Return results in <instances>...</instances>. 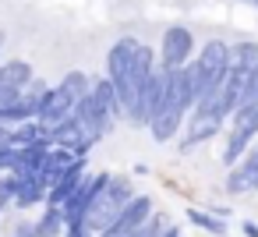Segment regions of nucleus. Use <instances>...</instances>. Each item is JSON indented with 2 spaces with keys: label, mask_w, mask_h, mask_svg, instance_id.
Wrapping results in <instances>:
<instances>
[{
  "label": "nucleus",
  "mask_w": 258,
  "mask_h": 237,
  "mask_svg": "<svg viewBox=\"0 0 258 237\" xmlns=\"http://www.w3.org/2000/svg\"><path fill=\"white\" fill-rule=\"evenodd\" d=\"M110 181V173H85L82 177V184L71 191V198L60 205V219H64V226H75V223H85V216H89V205L96 202V195L103 191V184Z\"/></svg>",
  "instance_id": "obj_3"
},
{
  "label": "nucleus",
  "mask_w": 258,
  "mask_h": 237,
  "mask_svg": "<svg viewBox=\"0 0 258 237\" xmlns=\"http://www.w3.org/2000/svg\"><path fill=\"white\" fill-rule=\"evenodd\" d=\"M46 92H50V85H46L43 78H32V82L22 89V110H25V117H29V121H36V117H39Z\"/></svg>",
  "instance_id": "obj_8"
},
{
  "label": "nucleus",
  "mask_w": 258,
  "mask_h": 237,
  "mask_svg": "<svg viewBox=\"0 0 258 237\" xmlns=\"http://www.w3.org/2000/svg\"><path fill=\"white\" fill-rule=\"evenodd\" d=\"M251 4H258V0H251Z\"/></svg>",
  "instance_id": "obj_24"
},
{
  "label": "nucleus",
  "mask_w": 258,
  "mask_h": 237,
  "mask_svg": "<svg viewBox=\"0 0 258 237\" xmlns=\"http://www.w3.org/2000/svg\"><path fill=\"white\" fill-rule=\"evenodd\" d=\"M163 230H166V219L152 212V216H149V223H145V226H138V230H135V233H127V237H159Z\"/></svg>",
  "instance_id": "obj_17"
},
{
  "label": "nucleus",
  "mask_w": 258,
  "mask_h": 237,
  "mask_svg": "<svg viewBox=\"0 0 258 237\" xmlns=\"http://www.w3.org/2000/svg\"><path fill=\"white\" fill-rule=\"evenodd\" d=\"M89 99H92V106H96V110H99L106 121H113V117H117V96H113V89H110V82H106V78L92 82Z\"/></svg>",
  "instance_id": "obj_9"
},
{
  "label": "nucleus",
  "mask_w": 258,
  "mask_h": 237,
  "mask_svg": "<svg viewBox=\"0 0 258 237\" xmlns=\"http://www.w3.org/2000/svg\"><path fill=\"white\" fill-rule=\"evenodd\" d=\"M159 237H180V230H177V226H166V230H163Z\"/></svg>",
  "instance_id": "obj_23"
},
{
  "label": "nucleus",
  "mask_w": 258,
  "mask_h": 237,
  "mask_svg": "<svg viewBox=\"0 0 258 237\" xmlns=\"http://www.w3.org/2000/svg\"><path fill=\"white\" fill-rule=\"evenodd\" d=\"M149 216H152V198H149V195H135V198L120 209V216L113 219V226L103 230L99 237H127V233H135L138 226H145Z\"/></svg>",
  "instance_id": "obj_4"
},
{
  "label": "nucleus",
  "mask_w": 258,
  "mask_h": 237,
  "mask_svg": "<svg viewBox=\"0 0 258 237\" xmlns=\"http://www.w3.org/2000/svg\"><path fill=\"white\" fill-rule=\"evenodd\" d=\"M57 89H64V92L71 96V103H78V99H85V96H89L92 82H89V75H82V71H68V75H64V82H60Z\"/></svg>",
  "instance_id": "obj_11"
},
{
  "label": "nucleus",
  "mask_w": 258,
  "mask_h": 237,
  "mask_svg": "<svg viewBox=\"0 0 258 237\" xmlns=\"http://www.w3.org/2000/svg\"><path fill=\"white\" fill-rule=\"evenodd\" d=\"M244 233H247V237H258V223L247 219V223H244Z\"/></svg>",
  "instance_id": "obj_22"
},
{
  "label": "nucleus",
  "mask_w": 258,
  "mask_h": 237,
  "mask_svg": "<svg viewBox=\"0 0 258 237\" xmlns=\"http://www.w3.org/2000/svg\"><path fill=\"white\" fill-rule=\"evenodd\" d=\"M60 237H92V230H89L85 223H75V226H64Z\"/></svg>",
  "instance_id": "obj_20"
},
{
  "label": "nucleus",
  "mask_w": 258,
  "mask_h": 237,
  "mask_svg": "<svg viewBox=\"0 0 258 237\" xmlns=\"http://www.w3.org/2000/svg\"><path fill=\"white\" fill-rule=\"evenodd\" d=\"M131 198H135L131 181H127V177H110V181L103 184V191L96 195V202L89 205L85 226H89V230H96V233L110 230V226H113V219L120 216V209H124Z\"/></svg>",
  "instance_id": "obj_1"
},
{
  "label": "nucleus",
  "mask_w": 258,
  "mask_h": 237,
  "mask_svg": "<svg viewBox=\"0 0 258 237\" xmlns=\"http://www.w3.org/2000/svg\"><path fill=\"white\" fill-rule=\"evenodd\" d=\"M216 131H219V121L195 113V121H191V128H187V142H191V145H195V142H205V138H212Z\"/></svg>",
  "instance_id": "obj_13"
},
{
  "label": "nucleus",
  "mask_w": 258,
  "mask_h": 237,
  "mask_svg": "<svg viewBox=\"0 0 258 237\" xmlns=\"http://www.w3.org/2000/svg\"><path fill=\"white\" fill-rule=\"evenodd\" d=\"M15 195H18V177H4L0 181V205H8V202H15Z\"/></svg>",
  "instance_id": "obj_18"
},
{
  "label": "nucleus",
  "mask_w": 258,
  "mask_h": 237,
  "mask_svg": "<svg viewBox=\"0 0 258 237\" xmlns=\"http://www.w3.org/2000/svg\"><path fill=\"white\" fill-rule=\"evenodd\" d=\"M135 46H138V39L124 36L120 43H113V50L106 57V82L117 96V113H124L127 121H131V110H135V99H131V89H127V71H131Z\"/></svg>",
  "instance_id": "obj_2"
},
{
  "label": "nucleus",
  "mask_w": 258,
  "mask_h": 237,
  "mask_svg": "<svg viewBox=\"0 0 258 237\" xmlns=\"http://www.w3.org/2000/svg\"><path fill=\"white\" fill-rule=\"evenodd\" d=\"M184 106L180 103H173V99H166L156 113H152V121H149V131H152V138L156 142H170V138H177V131L184 128Z\"/></svg>",
  "instance_id": "obj_6"
},
{
  "label": "nucleus",
  "mask_w": 258,
  "mask_h": 237,
  "mask_svg": "<svg viewBox=\"0 0 258 237\" xmlns=\"http://www.w3.org/2000/svg\"><path fill=\"white\" fill-rule=\"evenodd\" d=\"M233 135L251 142L258 135V106H237L233 110Z\"/></svg>",
  "instance_id": "obj_10"
},
{
  "label": "nucleus",
  "mask_w": 258,
  "mask_h": 237,
  "mask_svg": "<svg viewBox=\"0 0 258 237\" xmlns=\"http://www.w3.org/2000/svg\"><path fill=\"white\" fill-rule=\"evenodd\" d=\"M187 219H191V223H198V226H205V230H209V233H216V237H219V233H226V223H223V219H219L216 212L187 209Z\"/></svg>",
  "instance_id": "obj_16"
},
{
  "label": "nucleus",
  "mask_w": 258,
  "mask_h": 237,
  "mask_svg": "<svg viewBox=\"0 0 258 237\" xmlns=\"http://www.w3.org/2000/svg\"><path fill=\"white\" fill-rule=\"evenodd\" d=\"M18 237H46V233H39L36 226H22V230H18Z\"/></svg>",
  "instance_id": "obj_21"
},
{
  "label": "nucleus",
  "mask_w": 258,
  "mask_h": 237,
  "mask_svg": "<svg viewBox=\"0 0 258 237\" xmlns=\"http://www.w3.org/2000/svg\"><path fill=\"white\" fill-rule=\"evenodd\" d=\"M237 106H258V64H251V68L244 71V85H240Z\"/></svg>",
  "instance_id": "obj_12"
},
{
  "label": "nucleus",
  "mask_w": 258,
  "mask_h": 237,
  "mask_svg": "<svg viewBox=\"0 0 258 237\" xmlns=\"http://www.w3.org/2000/svg\"><path fill=\"white\" fill-rule=\"evenodd\" d=\"M240 177H244V184H247V191H254L258 188V145L251 149V152H244L240 156Z\"/></svg>",
  "instance_id": "obj_14"
},
{
  "label": "nucleus",
  "mask_w": 258,
  "mask_h": 237,
  "mask_svg": "<svg viewBox=\"0 0 258 237\" xmlns=\"http://www.w3.org/2000/svg\"><path fill=\"white\" fill-rule=\"evenodd\" d=\"M191 50H195V36L184 29V25H173V29H166V36H163V68L166 71H177V68H184L187 64V57H191Z\"/></svg>",
  "instance_id": "obj_5"
},
{
  "label": "nucleus",
  "mask_w": 258,
  "mask_h": 237,
  "mask_svg": "<svg viewBox=\"0 0 258 237\" xmlns=\"http://www.w3.org/2000/svg\"><path fill=\"white\" fill-rule=\"evenodd\" d=\"M29 82H32V68H29L25 61H8V64H0V89L22 92Z\"/></svg>",
  "instance_id": "obj_7"
},
{
  "label": "nucleus",
  "mask_w": 258,
  "mask_h": 237,
  "mask_svg": "<svg viewBox=\"0 0 258 237\" xmlns=\"http://www.w3.org/2000/svg\"><path fill=\"white\" fill-rule=\"evenodd\" d=\"M43 198H46V188L39 181H18V195H15L18 205H32V202H43Z\"/></svg>",
  "instance_id": "obj_15"
},
{
  "label": "nucleus",
  "mask_w": 258,
  "mask_h": 237,
  "mask_svg": "<svg viewBox=\"0 0 258 237\" xmlns=\"http://www.w3.org/2000/svg\"><path fill=\"white\" fill-rule=\"evenodd\" d=\"M226 191H230V195H244V191H247V184H244L240 170H233V173L226 177Z\"/></svg>",
  "instance_id": "obj_19"
}]
</instances>
